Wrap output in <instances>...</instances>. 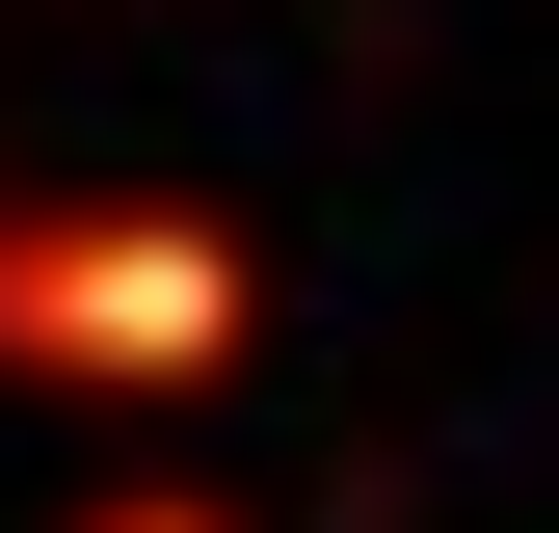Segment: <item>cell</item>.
<instances>
[{
    "label": "cell",
    "instance_id": "1",
    "mask_svg": "<svg viewBox=\"0 0 559 533\" xmlns=\"http://www.w3.org/2000/svg\"><path fill=\"white\" fill-rule=\"evenodd\" d=\"M0 374H53V400L240 374V240H187V214H27L0 240Z\"/></svg>",
    "mask_w": 559,
    "mask_h": 533
},
{
    "label": "cell",
    "instance_id": "2",
    "mask_svg": "<svg viewBox=\"0 0 559 533\" xmlns=\"http://www.w3.org/2000/svg\"><path fill=\"white\" fill-rule=\"evenodd\" d=\"M107 533H214V507H107Z\"/></svg>",
    "mask_w": 559,
    "mask_h": 533
}]
</instances>
